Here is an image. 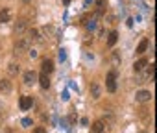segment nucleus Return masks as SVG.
<instances>
[{"label": "nucleus", "instance_id": "nucleus-1", "mask_svg": "<svg viewBox=\"0 0 157 133\" xmlns=\"http://www.w3.org/2000/svg\"><path fill=\"white\" fill-rule=\"evenodd\" d=\"M105 89H107L109 93H115V91H117V72H115V70H111V72L107 74V78H105Z\"/></svg>", "mask_w": 157, "mask_h": 133}, {"label": "nucleus", "instance_id": "nucleus-2", "mask_svg": "<svg viewBox=\"0 0 157 133\" xmlns=\"http://www.w3.org/2000/svg\"><path fill=\"white\" fill-rule=\"evenodd\" d=\"M11 89H13V85H11V82H10L8 78H2V80H0V93L10 94V93H11Z\"/></svg>", "mask_w": 157, "mask_h": 133}, {"label": "nucleus", "instance_id": "nucleus-3", "mask_svg": "<svg viewBox=\"0 0 157 133\" xmlns=\"http://www.w3.org/2000/svg\"><path fill=\"white\" fill-rule=\"evenodd\" d=\"M26 26H28V22H26L24 19H19V21L15 22V26H13V32H15L17 35H21V33L26 32Z\"/></svg>", "mask_w": 157, "mask_h": 133}, {"label": "nucleus", "instance_id": "nucleus-4", "mask_svg": "<svg viewBox=\"0 0 157 133\" xmlns=\"http://www.w3.org/2000/svg\"><path fill=\"white\" fill-rule=\"evenodd\" d=\"M22 80H24V83H26V85H33V83L37 82V74H35L33 70H26V72H24V76H22Z\"/></svg>", "mask_w": 157, "mask_h": 133}, {"label": "nucleus", "instance_id": "nucleus-5", "mask_svg": "<svg viewBox=\"0 0 157 133\" xmlns=\"http://www.w3.org/2000/svg\"><path fill=\"white\" fill-rule=\"evenodd\" d=\"M151 98V93L150 91H139L137 94H135V102H139V104H144V102H148Z\"/></svg>", "mask_w": 157, "mask_h": 133}, {"label": "nucleus", "instance_id": "nucleus-6", "mask_svg": "<svg viewBox=\"0 0 157 133\" xmlns=\"http://www.w3.org/2000/svg\"><path fill=\"white\" fill-rule=\"evenodd\" d=\"M91 96H93L94 100H98V98L102 96V87H100L98 82H93V83H91Z\"/></svg>", "mask_w": 157, "mask_h": 133}, {"label": "nucleus", "instance_id": "nucleus-7", "mask_svg": "<svg viewBox=\"0 0 157 133\" xmlns=\"http://www.w3.org/2000/svg\"><path fill=\"white\" fill-rule=\"evenodd\" d=\"M41 66H43V72L44 74H52L54 72V61L52 59H43Z\"/></svg>", "mask_w": 157, "mask_h": 133}, {"label": "nucleus", "instance_id": "nucleus-8", "mask_svg": "<svg viewBox=\"0 0 157 133\" xmlns=\"http://www.w3.org/2000/svg\"><path fill=\"white\" fill-rule=\"evenodd\" d=\"M32 105H33V98L32 96H21V109L22 111H28Z\"/></svg>", "mask_w": 157, "mask_h": 133}, {"label": "nucleus", "instance_id": "nucleus-9", "mask_svg": "<svg viewBox=\"0 0 157 133\" xmlns=\"http://www.w3.org/2000/svg\"><path fill=\"white\" fill-rule=\"evenodd\" d=\"M28 44H30V41H28V39H21V41L15 44V54L26 52V50H28Z\"/></svg>", "mask_w": 157, "mask_h": 133}, {"label": "nucleus", "instance_id": "nucleus-10", "mask_svg": "<svg viewBox=\"0 0 157 133\" xmlns=\"http://www.w3.org/2000/svg\"><path fill=\"white\" fill-rule=\"evenodd\" d=\"M10 19H11V11L8 8H2V10H0V24L10 22Z\"/></svg>", "mask_w": 157, "mask_h": 133}, {"label": "nucleus", "instance_id": "nucleus-11", "mask_svg": "<svg viewBox=\"0 0 157 133\" xmlns=\"http://www.w3.org/2000/svg\"><path fill=\"white\" fill-rule=\"evenodd\" d=\"M148 44H150V41H148V39H142V41L139 43V46H137V54L142 55V54L148 50Z\"/></svg>", "mask_w": 157, "mask_h": 133}, {"label": "nucleus", "instance_id": "nucleus-12", "mask_svg": "<svg viewBox=\"0 0 157 133\" xmlns=\"http://www.w3.org/2000/svg\"><path fill=\"white\" fill-rule=\"evenodd\" d=\"M39 83H41L43 89H48V87H50V78H48V74L41 72V76H39Z\"/></svg>", "mask_w": 157, "mask_h": 133}, {"label": "nucleus", "instance_id": "nucleus-13", "mask_svg": "<svg viewBox=\"0 0 157 133\" xmlns=\"http://www.w3.org/2000/svg\"><path fill=\"white\" fill-rule=\"evenodd\" d=\"M146 65H148V59H144V57H142V59H139V61L133 65V70H135V72H140Z\"/></svg>", "mask_w": 157, "mask_h": 133}, {"label": "nucleus", "instance_id": "nucleus-14", "mask_svg": "<svg viewBox=\"0 0 157 133\" xmlns=\"http://www.w3.org/2000/svg\"><path fill=\"white\" fill-rule=\"evenodd\" d=\"M104 129H105L104 120H96V122L93 124V131H94V133H104Z\"/></svg>", "mask_w": 157, "mask_h": 133}, {"label": "nucleus", "instance_id": "nucleus-15", "mask_svg": "<svg viewBox=\"0 0 157 133\" xmlns=\"http://www.w3.org/2000/svg\"><path fill=\"white\" fill-rule=\"evenodd\" d=\"M19 70H21V69H19L17 63H10V65H8V72H10V76H17Z\"/></svg>", "mask_w": 157, "mask_h": 133}, {"label": "nucleus", "instance_id": "nucleus-16", "mask_svg": "<svg viewBox=\"0 0 157 133\" xmlns=\"http://www.w3.org/2000/svg\"><path fill=\"white\" fill-rule=\"evenodd\" d=\"M28 41H35V43H37V41H41V37H39V32H37L35 28H32V30L28 32Z\"/></svg>", "mask_w": 157, "mask_h": 133}, {"label": "nucleus", "instance_id": "nucleus-17", "mask_svg": "<svg viewBox=\"0 0 157 133\" xmlns=\"http://www.w3.org/2000/svg\"><path fill=\"white\" fill-rule=\"evenodd\" d=\"M117 39H118V33H117V32H111L109 37H107V44H109V46H115Z\"/></svg>", "mask_w": 157, "mask_h": 133}, {"label": "nucleus", "instance_id": "nucleus-18", "mask_svg": "<svg viewBox=\"0 0 157 133\" xmlns=\"http://www.w3.org/2000/svg\"><path fill=\"white\" fill-rule=\"evenodd\" d=\"M111 63H113L115 66L120 65V52H113V54H111Z\"/></svg>", "mask_w": 157, "mask_h": 133}, {"label": "nucleus", "instance_id": "nucleus-19", "mask_svg": "<svg viewBox=\"0 0 157 133\" xmlns=\"http://www.w3.org/2000/svg\"><path fill=\"white\" fill-rule=\"evenodd\" d=\"M30 124H32V118H24V120H22V126H24V127H30Z\"/></svg>", "mask_w": 157, "mask_h": 133}, {"label": "nucleus", "instance_id": "nucleus-20", "mask_svg": "<svg viewBox=\"0 0 157 133\" xmlns=\"http://www.w3.org/2000/svg\"><path fill=\"white\" fill-rule=\"evenodd\" d=\"M33 133H46V131H44V127H35Z\"/></svg>", "mask_w": 157, "mask_h": 133}, {"label": "nucleus", "instance_id": "nucleus-21", "mask_svg": "<svg viewBox=\"0 0 157 133\" xmlns=\"http://www.w3.org/2000/svg\"><path fill=\"white\" fill-rule=\"evenodd\" d=\"M153 70H155V69H153V65H150V70H148V74H150V76H153Z\"/></svg>", "mask_w": 157, "mask_h": 133}, {"label": "nucleus", "instance_id": "nucleus-22", "mask_svg": "<svg viewBox=\"0 0 157 133\" xmlns=\"http://www.w3.org/2000/svg\"><path fill=\"white\" fill-rule=\"evenodd\" d=\"M22 2H24V4H28V2H32V0H22Z\"/></svg>", "mask_w": 157, "mask_h": 133}, {"label": "nucleus", "instance_id": "nucleus-23", "mask_svg": "<svg viewBox=\"0 0 157 133\" xmlns=\"http://www.w3.org/2000/svg\"><path fill=\"white\" fill-rule=\"evenodd\" d=\"M140 133H146V131H140Z\"/></svg>", "mask_w": 157, "mask_h": 133}]
</instances>
